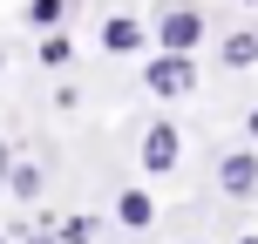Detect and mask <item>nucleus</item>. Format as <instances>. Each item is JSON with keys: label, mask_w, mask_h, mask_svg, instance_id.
Returning a JSON list of instances; mask_svg holds the SVG:
<instances>
[{"label": "nucleus", "mask_w": 258, "mask_h": 244, "mask_svg": "<svg viewBox=\"0 0 258 244\" xmlns=\"http://www.w3.org/2000/svg\"><path fill=\"white\" fill-rule=\"evenodd\" d=\"M245 244H258V237H245Z\"/></svg>", "instance_id": "dca6fc26"}, {"label": "nucleus", "mask_w": 258, "mask_h": 244, "mask_svg": "<svg viewBox=\"0 0 258 244\" xmlns=\"http://www.w3.org/2000/svg\"><path fill=\"white\" fill-rule=\"evenodd\" d=\"M143 82H150V95H183L197 82V68L183 61V54H156V61L143 68Z\"/></svg>", "instance_id": "7ed1b4c3"}, {"label": "nucleus", "mask_w": 258, "mask_h": 244, "mask_svg": "<svg viewBox=\"0 0 258 244\" xmlns=\"http://www.w3.org/2000/svg\"><path fill=\"white\" fill-rule=\"evenodd\" d=\"M251 183H258V156H245V149H231V156H224V163H218V190H224V197H245Z\"/></svg>", "instance_id": "20e7f679"}, {"label": "nucleus", "mask_w": 258, "mask_h": 244, "mask_svg": "<svg viewBox=\"0 0 258 244\" xmlns=\"http://www.w3.org/2000/svg\"><path fill=\"white\" fill-rule=\"evenodd\" d=\"M251 61H258V27L224 34V68H251Z\"/></svg>", "instance_id": "423d86ee"}, {"label": "nucleus", "mask_w": 258, "mask_h": 244, "mask_svg": "<svg viewBox=\"0 0 258 244\" xmlns=\"http://www.w3.org/2000/svg\"><path fill=\"white\" fill-rule=\"evenodd\" d=\"M150 217H156V204H150L143 190H122V197H116V224H129V231H143Z\"/></svg>", "instance_id": "0eeeda50"}, {"label": "nucleus", "mask_w": 258, "mask_h": 244, "mask_svg": "<svg viewBox=\"0 0 258 244\" xmlns=\"http://www.w3.org/2000/svg\"><path fill=\"white\" fill-rule=\"evenodd\" d=\"M156 41H163V54H190L197 41H204V14L197 7H170L163 21H156Z\"/></svg>", "instance_id": "f03ea898"}, {"label": "nucleus", "mask_w": 258, "mask_h": 244, "mask_svg": "<svg viewBox=\"0 0 258 244\" xmlns=\"http://www.w3.org/2000/svg\"><path fill=\"white\" fill-rule=\"evenodd\" d=\"M61 14H68V0H27V21L34 27H54Z\"/></svg>", "instance_id": "9b49d317"}, {"label": "nucleus", "mask_w": 258, "mask_h": 244, "mask_svg": "<svg viewBox=\"0 0 258 244\" xmlns=\"http://www.w3.org/2000/svg\"><path fill=\"white\" fill-rule=\"evenodd\" d=\"M245 7H258V0H245Z\"/></svg>", "instance_id": "2eb2a0df"}, {"label": "nucleus", "mask_w": 258, "mask_h": 244, "mask_svg": "<svg viewBox=\"0 0 258 244\" xmlns=\"http://www.w3.org/2000/svg\"><path fill=\"white\" fill-rule=\"evenodd\" d=\"M177 156H183L177 122L156 116V122H150V136H143V170H150V177H170V170H177Z\"/></svg>", "instance_id": "f257e3e1"}, {"label": "nucleus", "mask_w": 258, "mask_h": 244, "mask_svg": "<svg viewBox=\"0 0 258 244\" xmlns=\"http://www.w3.org/2000/svg\"><path fill=\"white\" fill-rule=\"evenodd\" d=\"M251 136H258V109H251Z\"/></svg>", "instance_id": "ddd939ff"}, {"label": "nucleus", "mask_w": 258, "mask_h": 244, "mask_svg": "<svg viewBox=\"0 0 258 244\" xmlns=\"http://www.w3.org/2000/svg\"><path fill=\"white\" fill-rule=\"evenodd\" d=\"M95 224L102 217H68V224H54V231H61V244H95Z\"/></svg>", "instance_id": "9d476101"}, {"label": "nucleus", "mask_w": 258, "mask_h": 244, "mask_svg": "<svg viewBox=\"0 0 258 244\" xmlns=\"http://www.w3.org/2000/svg\"><path fill=\"white\" fill-rule=\"evenodd\" d=\"M68 61H75V41H61V34L41 41V68H68Z\"/></svg>", "instance_id": "1a4fd4ad"}, {"label": "nucleus", "mask_w": 258, "mask_h": 244, "mask_svg": "<svg viewBox=\"0 0 258 244\" xmlns=\"http://www.w3.org/2000/svg\"><path fill=\"white\" fill-rule=\"evenodd\" d=\"M7 183H14V149L0 142V190H7Z\"/></svg>", "instance_id": "f8f14e48"}, {"label": "nucleus", "mask_w": 258, "mask_h": 244, "mask_svg": "<svg viewBox=\"0 0 258 244\" xmlns=\"http://www.w3.org/2000/svg\"><path fill=\"white\" fill-rule=\"evenodd\" d=\"M7 190L21 197V204H34V197H41V170L34 163H14V183H7Z\"/></svg>", "instance_id": "6e6552de"}, {"label": "nucleus", "mask_w": 258, "mask_h": 244, "mask_svg": "<svg viewBox=\"0 0 258 244\" xmlns=\"http://www.w3.org/2000/svg\"><path fill=\"white\" fill-rule=\"evenodd\" d=\"M102 48H109V54H136V48H143V21L109 14V21H102Z\"/></svg>", "instance_id": "39448f33"}, {"label": "nucleus", "mask_w": 258, "mask_h": 244, "mask_svg": "<svg viewBox=\"0 0 258 244\" xmlns=\"http://www.w3.org/2000/svg\"><path fill=\"white\" fill-rule=\"evenodd\" d=\"M0 244H14V237H7V231H0Z\"/></svg>", "instance_id": "4468645a"}]
</instances>
